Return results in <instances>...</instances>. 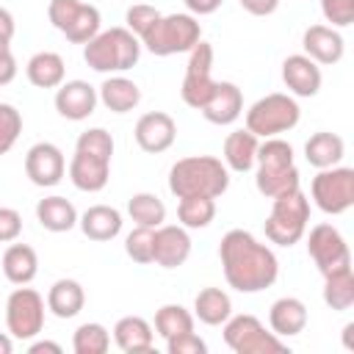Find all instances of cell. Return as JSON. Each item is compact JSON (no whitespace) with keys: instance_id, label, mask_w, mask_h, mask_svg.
<instances>
[{"instance_id":"obj_1","label":"cell","mask_w":354,"mask_h":354,"mask_svg":"<svg viewBox=\"0 0 354 354\" xmlns=\"http://www.w3.org/2000/svg\"><path fill=\"white\" fill-rule=\"evenodd\" d=\"M218 260L224 279L238 293H260L279 277L277 254L260 243L249 230H230L218 243Z\"/></svg>"},{"instance_id":"obj_2","label":"cell","mask_w":354,"mask_h":354,"mask_svg":"<svg viewBox=\"0 0 354 354\" xmlns=\"http://www.w3.org/2000/svg\"><path fill=\"white\" fill-rule=\"evenodd\" d=\"M230 188V169L213 155H188L169 169V191L183 196H210L218 199Z\"/></svg>"},{"instance_id":"obj_3","label":"cell","mask_w":354,"mask_h":354,"mask_svg":"<svg viewBox=\"0 0 354 354\" xmlns=\"http://www.w3.org/2000/svg\"><path fill=\"white\" fill-rule=\"evenodd\" d=\"M254 166H257L254 185L268 199L301 188V177L293 163V147L279 136L263 138V144H257Z\"/></svg>"},{"instance_id":"obj_4","label":"cell","mask_w":354,"mask_h":354,"mask_svg":"<svg viewBox=\"0 0 354 354\" xmlns=\"http://www.w3.org/2000/svg\"><path fill=\"white\" fill-rule=\"evenodd\" d=\"M141 58V41L127 28H108L100 30L91 41L83 44V61L102 75L127 72Z\"/></svg>"},{"instance_id":"obj_5","label":"cell","mask_w":354,"mask_h":354,"mask_svg":"<svg viewBox=\"0 0 354 354\" xmlns=\"http://www.w3.org/2000/svg\"><path fill=\"white\" fill-rule=\"evenodd\" d=\"M199 39H202V28L194 14H160L138 41L152 55L166 58V55L188 53Z\"/></svg>"},{"instance_id":"obj_6","label":"cell","mask_w":354,"mask_h":354,"mask_svg":"<svg viewBox=\"0 0 354 354\" xmlns=\"http://www.w3.org/2000/svg\"><path fill=\"white\" fill-rule=\"evenodd\" d=\"M310 221V199L301 194V188L274 196L271 213L266 218V238L277 246H293L304 238Z\"/></svg>"},{"instance_id":"obj_7","label":"cell","mask_w":354,"mask_h":354,"mask_svg":"<svg viewBox=\"0 0 354 354\" xmlns=\"http://www.w3.org/2000/svg\"><path fill=\"white\" fill-rule=\"evenodd\" d=\"M301 108L290 94L274 91L260 97L249 111H246V130L254 133L257 138H271L279 133H288L299 124Z\"/></svg>"},{"instance_id":"obj_8","label":"cell","mask_w":354,"mask_h":354,"mask_svg":"<svg viewBox=\"0 0 354 354\" xmlns=\"http://www.w3.org/2000/svg\"><path fill=\"white\" fill-rule=\"evenodd\" d=\"M224 343L235 354H285L288 346L282 337L268 332L260 318L243 313V315H230L224 321Z\"/></svg>"},{"instance_id":"obj_9","label":"cell","mask_w":354,"mask_h":354,"mask_svg":"<svg viewBox=\"0 0 354 354\" xmlns=\"http://www.w3.org/2000/svg\"><path fill=\"white\" fill-rule=\"evenodd\" d=\"M47 17L55 30H61L72 44H86L100 33V8L83 0H50Z\"/></svg>"},{"instance_id":"obj_10","label":"cell","mask_w":354,"mask_h":354,"mask_svg":"<svg viewBox=\"0 0 354 354\" xmlns=\"http://www.w3.org/2000/svg\"><path fill=\"white\" fill-rule=\"evenodd\" d=\"M313 202L326 216H340L354 205V169L348 166H329L318 169L310 183Z\"/></svg>"},{"instance_id":"obj_11","label":"cell","mask_w":354,"mask_h":354,"mask_svg":"<svg viewBox=\"0 0 354 354\" xmlns=\"http://www.w3.org/2000/svg\"><path fill=\"white\" fill-rule=\"evenodd\" d=\"M6 326L17 340H30L44 329V299L33 288L19 285L6 301Z\"/></svg>"},{"instance_id":"obj_12","label":"cell","mask_w":354,"mask_h":354,"mask_svg":"<svg viewBox=\"0 0 354 354\" xmlns=\"http://www.w3.org/2000/svg\"><path fill=\"white\" fill-rule=\"evenodd\" d=\"M216 88V80H213V47L207 41H196L191 50H188V66H185V77H183V102L194 111H199L210 94Z\"/></svg>"},{"instance_id":"obj_13","label":"cell","mask_w":354,"mask_h":354,"mask_svg":"<svg viewBox=\"0 0 354 354\" xmlns=\"http://www.w3.org/2000/svg\"><path fill=\"white\" fill-rule=\"evenodd\" d=\"M307 254L313 257L321 277L351 266V249L335 224H315L307 238Z\"/></svg>"},{"instance_id":"obj_14","label":"cell","mask_w":354,"mask_h":354,"mask_svg":"<svg viewBox=\"0 0 354 354\" xmlns=\"http://www.w3.org/2000/svg\"><path fill=\"white\" fill-rule=\"evenodd\" d=\"M64 171H66V158H64V152L55 144L39 141V144H33L28 149V155H25V174H28V180L33 185L53 188V185L61 183Z\"/></svg>"},{"instance_id":"obj_15","label":"cell","mask_w":354,"mask_h":354,"mask_svg":"<svg viewBox=\"0 0 354 354\" xmlns=\"http://www.w3.org/2000/svg\"><path fill=\"white\" fill-rule=\"evenodd\" d=\"M100 97L97 88L86 80H64L55 88V111L69 122H83L94 113Z\"/></svg>"},{"instance_id":"obj_16","label":"cell","mask_w":354,"mask_h":354,"mask_svg":"<svg viewBox=\"0 0 354 354\" xmlns=\"http://www.w3.org/2000/svg\"><path fill=\"white\" fill-rule=\"evenodd\" d=\"M133 136H136V144H138L144 152L158 155V152H166V149L174 144V138H177V124H174V119H171L169 113H163V111H149V113H144V116L136 122Z\"/></svg>"},{"instance_id":"obj_17","label":"cell","mask_w":354,"mask_h":354,"mask_svg":"<svg viewBox=\"0 0 354 354\" xmlns=\"http://www.w3.org/2000/svg\"><path fill=\"white\" fill-rule=\"evenodd\" d=\"M69 180L77 191L86 194H97L108 185L111 180V158H100L83 149H75L72 160H69Z\"/></svg>"},{"instance_id":"obj_18","label":"cell","mask_w":354,"mask_h":354,"mask_svg":"<svg viewBox=\"0 0 354 354\" xmlns=\"http://www.w3.org/2000/svg\"><path fill=\"white\" fill-rule=\"evenodd\" d=\"M191 254V235L183 224L155 227V260L160 268H180Z\"/></svg>"},{"instance_id":"obj_19","label":"cell","mask_w":354,"mask_h":354,"mask_svg":"<svg viewBox=\"0 0 354 354\" xmlns=\"http://www.w3.org/2000/svg\"><path fill=\"white\" fill-rule=\"evenodd\" d=\"M282 80H285L288 91L296 97H315L324 83L321 66L313 58H307L304 53H293L282 61Z\"/></svg>"},{"instance_id":"obj_20","label":"cell","mask_w":354,"mask_h":354,"mask_svg":"<svg viewBox=\"0 0 354 354\" xmlns=\"http://www.w3.org/2000/svg\"><path fill=\"white\" fill-rule=\"evenodd\" d=\"M301 47H304V55L321 66L337 64L343 58V50H346L340 30L332 25H310L301 36Z\"/></svg>"},{"instance_id":"obj_21","label":"cell","mask_w":354,"mask_h":354,"mask_svg":"<svg viewBox=\"0 0 354 354\" xmlns=\"http://www.w3.org/2000/svg\"><path fill=\"white\" fill-rule=\"evenodd\" d=\"M199 113L210 124H232L243 113V94H241V88L235 83H230V80H216V88H213L210 100L199 108Z\"/></svg>"},{"instance_id":"obj_22","label":"cell","mask_w":354,"mask_h":354,"mask_svg":"<svg viewBox=\"0 0 354 354\" xmlns=\"http://www.w3.org/2000/svg\"><path fill=\"white\" fill-rule=\"evenodd\" d=\"M268 324L277 337H293L307 326V307L296 296H282L268 310Z\"/></svg>"},{"instance_id":"obj_23","label":"cell","mask_w":354,"mask_h":354,"mask_svg":"<svg viewBox=\"0 0 354 354\" xmlns=\"http://www.w3.org/2000/svg\"><path fill=\"white\" fill-rule=\"evenodd\" d=\"M83 235L88 241H113L122 232V213L111 205H91L80 218H77Z\"/></svg>"},{"instance_id":"obj_24","label":"cell","mask_w":354,"mask_h":354,"mask_svg":"<svg viewBox=\"0 0 354 354\" xmlns=\"http://www.w3.org/2000/svg\"><path fill=\"white\" fill-rule=\"evenodd\" d=\"M113 340H116V346L124 354H141V351H149L152 348L155 335H152V326H149L147 318H141V315H124L113 326Z\"/></svg>"},{"instance_id":"obj_25","label":"cell","mask_w":354,"mask_h":354,"mask_svg":"<svg viewBox=\"0 0 354 354\" xmlns=\"http://www.w3.org/2000/svg\"><path fill=\"white\" fill-rule=\"evenodd\" d=\"M97 97H100V102L108 111H113V113H130L141 102V88L130 77L113 75V77H105L102 80V86L97 88Z\"/></svg>"},{"instance_id":"obj_26","label":"cell","mask_w":354,"mask_h":354,"mask_svg":"<svg viewBox=\"0 0 354 354\" xmlns=\"http://www.w3.org/2000/svg\"><path fill=\"white\" fill-rule=\"evenodd\" d=\"M3 274L11 285H28L39 274V257L36 249L28 243H14L3 252Z\"/></svg>"},{"instance_id":"obj_27","label":"cell","mask_w":354,"mask_h":354,"mask_svg":"<svg viewBox=\"0 0 354 354\" xmlns=\"http://www.w3.org/2000/svg\"><path fill=\"white\" fill-rule=\"evenodd\" d=\"M346 155V144L337 133H329V130H318L307 138L304 144V158L310 166L315 169H329V166H337Z\"/></svg>"},{"instance_id":"obj_28","label":"cell","mask_w":354,"mask_h":354,"mask_svg":"<svg viewBox=\"0 0 354 354\" xmlns=\"http://www.w3.org/2000/svg\"><path fill=\"white\" fill-rule=\"evenodd\" d=\"M25 75L36 88H58L66 77V66H64V58L58 53L41 50V53L30 55V61L25 66Z\"/></svg>"},{"instance_id":"obj_29","label":"cell","mask_w":354,"mask_h":354,"mask_svg":"<svg viewBox=\"0 0 354 354\" xmlns=\"http://www.w3.org/2000/svg\"><path fill=\"white\" fill-rule=\"evenodd\" d=\"M257 144L260 138L254 133H249L246 127L243 130H232L227 138H224V166L230 171H249L254 166V155H257Z\"/></svg>"},{"instance_id":"obj_30","label":"cell","mask_w":354,"mask_h":354,"mask_svg":"<svg viewBox=\"0 0 354 354\" xmlns=\"http://www.w3.org/2000/svg\"><path fill=\"white\" fill-rule=\"evenodd\" d=\"M86 304V290L77 279H58L47 290V310L55 318H75Z\"/></svg>"},{"instance_id":"obj_31","label":"cell","mask_w":354,"mask_h":354,"mask_svg":"<svg viewBox=\"0 0 354 354\" xmlns=\"http://www.w3.org/2000/svg\"><path fill=\"white\" fill-rule=\"evenodd\" d=\"M36 218L50 232H69L80 216L66 196H44L36 205Z\"/></svg>"},{"instance_id":"obj_32","label":"cell","mask_w":354,"mask_h":354,"mask_svg":"<svg viewBox=\"0 0 354 354\" xmlns=\"http://www.w3.org/2000/svg\"><path fill=\"white\" fill-rule=\"evenodd\" d=\"M232 315L230 293L221 288H202L194 299V318H199L207 326H221Z\"/></svg>"},{"instance_id":"obj_33","label":"cell","mask_w":354,"mask_h":354,"mask_svg":"<svg viewBox=\"0 0 354 354\" xmlns=\"http://www.w3.org/2000/svg\"><path fill=\"white\" fill-rule=\"evenodd\" d=\"M324 301L329 310L343 313L354 304V268H337L324 277Z\"/></svg>"},{"instance_id":"obj_34","label":"cell","mask_w":354,"mask_h":354,"mask_svg":"<svg viewBox=\"0 0 354 354\" xmlns=\"http://www.w3.org/2000/svg\"><path fill=\"white\" fill-rule=\"evenodd\" d=\"M127 213H130V218L138 227H152L155 230V227H160L166 221V205H163V199L155 196V194H149V191L133 194L130 202H127Z\"/></svg>"},{"instance_id":"obj_35","label":"cell","mask_w":354,"mask_h":354,"mask_svg":"<svg viewBox=\"0 0 354 354\" xmlns=\"http://www.w3.org/2000/svg\"><path fill=\"white\" fill-rule=\"evenodd\" d=\"M177 218L185 230H202L216 218V199L210 196H183L177 205Z\"/></svg>"},{"instance_id":"obj_36","label":"cell","mask_w":354,"mask_h":354,"mask_svg":"<svg viewBox=\"0 0 354 354\" xmlns=\"http://www.w3.org/2000/svg\"><path fill=\"white\" fill-rule=\"evenodd\" d=\"M194 329V315L183 307V304H163L158 313H155V332L169 340V337H177L183 332H191Z\"/></svg>"},{"instance_id":"obj_37","label":"cell","mask_w":354,"mask_h":354,"mask_svg":"<svg viewBox=\"0 0 354 354\" xmlns=\"http://www.w3.org/2000/svg\"><path fill=\"white\" fill-rule=\"evenodd\" d=\"M72 348L75 354H105L111 348V332L97 321L80 324L72 335Z\"/></svg>"},{"instance_id":"obj_38","label":"cell","mask_w":354,"mask_h":354,"mask_svg":"<svg viewBox=\"0 0 354 354\" xmlns=\"http://www.w3.org/2000/svg\"><path fill=\"white\" fill-rule=\"evenodd\" d=\"M124 252L133 263L147 266L155 260V230L152 227H136L127 238H124Z\"/></svg>"},{"instance_id":"obj_39","label":"cell","mask_w":354,"mask_h":354,"mask_svg":"<svg viewBox=\"0 0 354 354\" xmlns=\"http://www.w3.org/2000/svg\"><path fill=\"white\" fill-rule=\"evenodd\" d=\"M22 133V113L11 102H0V155H6Z\"/></svg>"},{"instance_id":"obj_40","label":"cell","mask_w":354,"mask_h":354,"mask_svg":"<svg viewBox=\"0 0 354 354\" xmlns=\"http://www.w3.org/2000/svg\"><path fill=\"white\" fill-rule=\"evenodd\" d=\"M75 149H83V152H91V155H100V158H111L113 155V138L105 127H88L77 136Z\"/></svg>"},{"instance_id":"obj_41","label":"cell","mask_w":354,"mask_h":354,"mask_svg":"<svg viewBox=\"0 0 354 354\" xmlns=\"http://www.w3.org/2000/svg\"><path fill=\"white\" fill-rule=\"evenodd\" d=\"M160 17V11L155 8V6H147V3H136V6H130L127 8V14H124V22H127V30H133L138 39L152 28V22Z\"/></svg>"},{"instance_id":"obj_42","label":"cell","mask_w":354,"mask_h":354,"mask_svg":"<svg viewBox=\"0 0 354 354\" xmlns=\"http://www.w3.org/2000/svg\"><path fill=\"white\" fill-rule=\"evenodd\" d=\"M321 14L332 28H348L354 22V0H321Z\"/></svg>"},{"instance_id":"obj_43","label":"cell","mask_w":354,"mask_h":354,"mask_svg":"<svg viewBox=\"0 0 354 354\" xmlns=\"http://www.w3.org/2000/svg\"><path fill=\"white\" fill-rule=\"evenodd\" d=\"M166 351H169V354H205L207 346H205V340L191 329V332H183V335H177V337H169V340H166Z\"/></svg>"},{"instance_id":"obj_44","label":"cell","mask_w":354,"mask_h":354,"mask_svg":"<svg viewBox=\"0 0 354 354\" xmlns=\"http://www.w3.org/2000/svg\"><path fill=\"white\" fill-rule=\"evenodd\" d=\"M22 235V216L14 207H0V243H11Z\"/></svg>"},{"instance_id":"obj_45","label":"cell","mask_w":354,"mask_h":354,"mask_svg":"<svg viewBox=\"0 0 354 354\" xmlns=\"http://www.w3.org/2000/svg\"><path fill=\"white\" fill-rule=\"evenodd\" d=\"M14 77H17V58L8 47V50H0V86H8Z\"/></svg>"},{"instance_id":"obj_46","label":"cell","mask_w":354,"mask_h":354,"mask_svg":"<svg viewBox=\"0 0 354 354\" xmlns=\"http://www.w3.org/2000/svg\"><path fill=\"white\" fill-rule=\"evenodd\" d=\"M238 3H241V8L249 11L252 17H268V14H274L277 6H279V0H238Z\"/></svg>"},{"instance_id":"obj_47","label":"cell","mask_w":354,"mask_h":354,"mask_svg":"<svg viewBox=\"0 0 354 354\" xmlns=\"http://www.w3.org/2000/svg\"><path fill=\"white\" fill-rule=\"evenodd\" d=\"M221 3H224V0H185V8H188V14H194V17H205V14L218 11Z\"/></svg>"},{"instance_id":"obj_48","label":"cell","mask_w":354,"mask_h":354,"mask_svg":"<svg viewBox=\"0 0 354 354\" xmlns=\"http://www.w3.org/2000/svg\"><path fill=\"white\" fill-rule=\"evenodd\" d=\"M14 30H17L14 14H11L8 8H3V6H0V44H11Z\"/></svg>"},{"instance_id":"obj_49","label":"cell","mask_w":354,"mask_h":354,"mask_svg":"<svg viewBox=\"0 0 354 354\" xmlns=\"http://www.w3.org/2000/svg\"><path fill=\"white\" fill-rule=\"evenodd\" d=\"M30 354H41V351H53V354H61V346L58 343H53V340H36V343H30V348H28Z\"/></svg>"},{"instance_id":"obj_50","label":"cell","mask_w":354,"mask_h":354,"mask_svg":"<svg viewBox=\"0 0 354 354\" xmlns=\"http://www.w3.org/2000/svg\"><path fill=\"white\" fill-rule=\"evenodd\" d=\"M11 351H14L11 335H3V332H0V354H11Z\"/></svg>"},{"instance_id":"obj_51","label":"cell","mask_w":354,"mask_h":354,"mask_svg":"<svg viewBox=\"0 0 354 354\" xmlns=\"http://www.w3.org/2000/svg\"><path fill=\"white\" fill-rule=\"evenodd\" d=\"M351 332H354V324H346V326H343V343H346V348H354V343H351Z\"/></svg>"}]
</instances>
